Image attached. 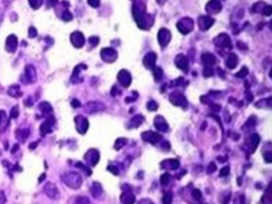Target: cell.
<instances>
[{"mask_svg":"<svg viewBox=\"0 0 272 204\" xmlns=\"http://www.w3.org/2000/svg\"><path fill=\"white\" fill-rule=\"evenodd\" d=\"M29 134H30L29 130L19 129L16 132V137L19 140L24 141V140H26L28 136H29Z\"/></svg>","mask_w":272,"mask_h":204,"instance_id":"32","label":"cell"},{"mask_svg":"<svg viewBox=\"0 0 272 204\" xmlns=\"http://www.w3.org/2000/svg\"><path fill=\"white\" fill-rule=\"evenodd\" d=\"M28 35L30 38H35L38 35V32L36 29L33 26H30L28 30Z\"/></svg>","mask_w":272,"mask_h":204,"instance_id":"47","label":"cell"},{"mask_svg":"<svg viewBox=\"0 0 272 204\" xmlns=\"http://www.w3.org/2000/svg\"><path fill=\"white\" fill-rule=\"evenodd\" d=\"M229 172H230V168L228 166H226V167H223L222 169L220 170V172H219V176H227L229 175Z\"/></svg>","mask_w":272,"mask_h":204,"instance_id":"48","label":"cell"},{"mask_svg":"<svg viewBox=\"0 0 272 204\" xmlns=\"http://www.w3.org/2000/svg\"><path fill=\"white\" fill-rule=\"evenodd\" d=\"M18 47V38L15 35L11 34L6 41V50L10 53H14Z\"/></svg>","mask_w":272,"mask_h":204,"instance_id":"12","label":"cell"},{"mask_svg":"<svg viewBox=\"0 0 272 204\" xmlns=\"http://www.w3.org/2000/svg\"><path fill=\"white\" fill-rule=\"evenodd\" d=\"M52 119H53V117L50 116V117H49V118L47 119V121H45L44 122L41 124V126H40V132H41V134H42V136H45L46 134H47V133H50V132H52L51 127L53 126V124H54V121H53Z\"/></svg>","mask_w":272,"mask_h":204,"instance_id":"17","label":"cell"},{"mask_svg":"<svg viewBox=\"0 0 272 204\" xmlns=\"http://www.w3.org/2000/svg\"><path fill=\"white\" fill-rule=\"evenodd\" d=\"M121 201L123 204H134L136 198L129 190H125L121 195Z\"/></svg>","mask_w":272,"mask_h":204,"instance_id":"22","label":"cell"},{"mask_svg":"<svg viewBox=\"0 0 272 204\" xmlns=\"http://www.w3.org/2000/svg\"><path fill=\"white\" fill-rule=\"evenodd\" d=\"M62 19L65 22H70L73 19V15L69 10H65L62 14Z\"/></svg>","mask_w":272,"mask_h":204,"instance_id":"37","label":"cell"},{"mask_svg":"<svg viewBox=\"0 0 272 204\" xmlns=\"http://www.w3.org/2000/svg\"><path fill=\"white\" fill-rule=\"evenodd\" d=\"M6 118H7L6 112H5L4 111L1 110V111H0V124L2 123V121H4V120H6Z\"/></svg>","mask_w":272,"mask_h":204,"instance_id":"57","label":"cell"},{"mask_svg":"<svg viewBox=\"0 0 272 204\" xmlns=\"http://www.w3.org/2000/svg\"><path fill=\"white\" fill-rule=\"evenodd\" d=\"M214 72H213V69L211 68L210 66H205L204 69V71H203V74L204 76L207 77V76H210L213 75Z\"/></svg>","mask_w":272,"mask_h":204,"instance_id":"43","label":"cell"},{"mask_svg":"<svg viewBox=\"0 0 272 204\" xmlns=\"http://www.w3.org/2000/svg\"><path fill=\"white\" fill-rule=\"evenodd\" d=\"M238 63V58L235 53H230L226 61V65L229 69H235Z\"/></svg>","mask_w":272,"mask_h":204,"instance_id":"29","label":"cell"},{"mask_svg":"<svg viewBox=\"0 0 272 204\" xmlns=\"http://www.w3.org/2000/svg\"><path fill=\"white\" fill-rule=\"evenodd\" d=\"M45 194L51 200H57L60 198V192L57 186L54 183L51 182H48V183L44 186L43 188Z\"/></svg>","mask_w":272,"mask_h":204,"instance_id":"2","label":"cell"},{"mask_svg":"<svg viewBox=\"0 0 272 204\" xmlns=\"http://www.w3.org/2000/svg\"><path fill=\"white\" fill-rule=\"evenodd\" d=\"M263 14L264 15L269 16L271 14V7L270 6H265L263 9Z\"/></svg>","mask_w":272,"mask_h":204,"instance_id":"52","label":"cell"},{"mask_svg":"<svg viewBox=\"0 0 272 204\" xmlns=\"http://www.w3.org/2000/svg\"><path fill=\"white\" fill-rule=\"evenodd\" d=\"M75 204H90V200L86 196H78L75 200Z\"/></svg>","mask_w":272,"mask_h":204,"instance_id":"36","label":"cell"},{"mask_svg":"<svg viewBox=\"0 0 272 204\" xmlns=\"http://www.w3.org/2000/svg\"><path fill=\"white\" fill-rule=\"evenodd\" d=\"M169 100H171L172 104L177 106L186 107L188 105V102H187L186 98H184V96L182 93L179 92H175L172 93L169 97Z\"/></svg>","mask_w":272,"mask_h":204,"instance_id":"8","label":"cell"},{"mask_svg":"<svg viewBox=\"0 0 272 204\" xmlns=\"http://www.w3.org/2000/svg\"><path fill=\"white\" fill-rule=\"evenodd\" d=\"M162 146H163V149H165V150H169L170 149V144H169V143H168V142H167V141H165V143H163V144H162Z\"/></svg>","mask_w":272,"mask_h":204,"instance_id":"59","label":"cell"},{"mask_svg":"<svg viewBox=\"0 0 272 204\" xmlns=\"http://www.w3.org/2000/svg\"><path fill=\"white\" fill-rule=\"evenodd\" d=\"M118 81H120V84L122 85L124 87H128L131 83L132 78H131L130 74L127 71V70H121L118 74L117 76Z\"/></svg>","mask_w":272,"mask_h":204,"instance_id":"13","label":"cell"},{"mask_svg":"<svg viewBox=\"0 0 272 204\" xmlns=\"http://www.w3.org/2000/svg\"><path fill=\"white\" fill-rule=\"evenodd\" d=\"M250 139H251V144H252V150L251 151H252V152H255V149L257 148V147L259 144V142H260V137L257 133H254V134L251 135Z\"/></svg>","mask_w":272,"mask_h":204,"instance_id":"31","label":"cell"},{"mask_svg":"<svg viewBox=\"0 0 272 204\" xmlns=\"http://www.w3.org/2000/svg\"><path fill=\"white\" fill-rule=\"evenodd\" d=\"M7 202V197L3 191H0V204H5Z\"/></svg>","mask_w":272,"mask_h":204,"instance_id":"54","label":"cell"},{"mask_svg":"<svg viewBox=\"0 0 272 204\" xmlns=\"http://www.w3.org/2000/svg\"><path fill=\"white\" fill-rule=\"evenodd\" d=\"M170 39H171V34L169 31L166 30L165 28L161 29L158 33V40L160 44L162 46H165L169 42Z\"/></svg>","mask_w":272,"mask_h":204,"instance_id":"14","label":"cell"},{"mask_svg":"<svg viewBox=\"0 0 272 204\" xmlns=\"http://www.w3.org/2000/svg\"><path fill=\"white\" fill-rule=\"evenodd\" d=\"M215 44L219 47H229L231 48V42L229 36L226 34H221L214 39Z\"/></svg>","mask_w":272,"mask_h":204,"instance_id":"10","label":"cell"},{"mask_svg":"<svg viewBox=\"0 0 272 204\" xmlns=\"http://www.w3.org/2000/svg\"><path fill=\"white\" fill-rule=\"evenodd\" d=\"M201 59H202L203 62L204 63V65H206V66H210V65H214L216 62V57L210 53H204L202 57H201Z\"/></svg>","mask_w":272,"mask_h":204,"instance_id":"25","label":"cell"},{"mask_svg":"<svg viewBox=\"0 0 272 204\" xmlns=\"http://www.w3.org/2000/svg\"><path fill=\"white\" fill-rule=\"evenodd\" d=\"M156 60V54L153 52H150L147 54L144 58V65L146 68L153 69L155 65V62Z\"/></svg>","mask_w":272,"mask_h":204,"instance_id":"20","label":"cell"},{"mask_svg":"<svg viewBox=\"0 0 272 204\" xmlns=\"http://www.w3.org/2000/svg\"><path fill=\"white\" fill-rule=\"evenodd\" d=\"M25 78L29 83H35L37 81V72L32 65H27L25 68Z\"/></svg>","mask_w":272,"mask_h":204,"instance_id":"11","label":"cell"},{"mask_svg":"<svg viewBox=\"0 0 272 204\" xmlns=\"http://www.w3.org/2000/svg\"><path fill=\"white\" fill-rule=\"evenodd\" d=\"M256 123V118L255 116H251L250 118L248 119V121H246V123L245 125L246 126V128H251L254 127V126L255 125Z\"/></svg>","mask_w":272,"mask_h":204,"instance_id":"41","label":"cell"},{"mask_svg":"<svg viewBox=\"0 0 272 204\" xmlns=\"http://www.w3.org/2000/svg\"><path fill=\"white\" fill-rule=\"evenodd\" d=\"M192 195L194 198V200H197V201H200L202 199V193L199 189H194L192 192Z\"/></svg>","mask_w":272,"mask_h":204,"instance_id":"40","label":"cell"},{"mask_svg":"<svg viewBox=\"0 0 272 204\" xmlns=\"http://www.w3.org/2000/svg\"><path fill=\"white\" fill-rule=\"evenodd\" d=\"M89 42L91 45H93V46H96L99 43V38L98 37H90L89 38Z\"/></svg>","mask_w":272,"mask_h":204,"instance_id":"51","label":"cell"},{"mask_svg":"<svg viewBox=\"0 0 272 204\" xmlns=\"http://www.w3.org/2000/svg\"><path fill=\"white\" fill-rule=\"evenodd\" d=\"M104 109V105L99 102H89L86 105V111L88 113H94L96 112Z\"/></svg>","mask_w":272,"mask_h":204,"instance_id":"19","label":"cell"},{"mask_svg":"<svg viewBox=\"0 0 272 204\" xmlns=\"http://www.w3.org/2000/svg\"><path fill=\"white\" fill-rule=\"evenodd\" d=\"M101 56L103 60L106 62H113L116 59L117 53L113 48H104L101 50Z\"/></svg>","mask_w":272,"mask_h":204,"instance_id":"9","label":"cell"},{"mask_svg":"<svg viewBox=\"0 0 272 204\" xmlns=\"http://www.w3.org/2000/svg\"><path fill=\"white\" fill-rule=\"evenodd\" d=\"M154 125L156 128V129H158L161 132H168L169 129L168 124L165 121L164 117H162L161 116H156V118L154 120Z\"/></svg>","mask_w":272,"mask_h":204,"instance_id":"15","label":"cell"},{"mask_svg":"<svg viewBox=\"0 0 272 204\" xmlns=\"http://www.w3.org/2000/svg\"><path fill=\"white\" fill-rule=\"evenodd\" d=\"M172 199H173V194L172 192L165 193L164 195L163 200H162V203L163 204H172Z\"/></svg>","mask_w":272,"mask_h":204,"instance_id":"34","label":"cell"},{"mask_svg":"<svg viewBox=\"0 0 272 204\" xmlns=\"http://www.w3.org/2000/svg\"><path fill=\"white\" fill-rule=\"evenodd\" d=\"M88 3L90 5L91 7H95V8L99 7V5H100V2L99 1H88Z\"/></svg>","mask_w":272,"mask_h":204,"instance_id":"56","label":"cell"},{"mask_svg":"<svg viewBox=\"0 0 272 204\" xmlns=\"http://www.w3.org/2000/svg\"><path fill=\"white\" fill-rule=\"evenodd\" d=\"M264 159H265V161L267 163H271L272 162V156H271V152H267L264 153Z\"/></svg>","mask_w":272,"mask_h":204,"instance_id":"53","label":"cell"},{"mask_svg":"<svg viewBox=\"0 0 272 204\" xmlns=\"http://www.w3.org/2000/svg\"><path fill=\"white\" fill-rule=\"evenodd\" d=\"M142 139L144 140V141L149 142L150 144H155L156 143H158L160 140L163 139V136L161 134H158L156 132H152V131H148V132H143L141 135Z\"/></svg>","mask_w":272,"mask_h":204,"instance_id":"6","label":"cell"},{"mask_svg":"<svg viewBox=\"0 0 272 204\" xmlns=\"http://www.w3.org/2000/svg\"><path fill=\"white\" fill-rule=\"evenodd\" d=\"M24 104H25L26 106H28V107H30L31 105H33V101H32V100H31V98H28L27 99L25 100V103H24Z\"/></svg>","mask_w":272,"mask_h":204,"instance_id":"58","label":"cell"},{"mask_svg":"<svg viewBox=\"0 0 272 204\" xmlns=\"http://www.w3.org/2000/svg\"><path fill=\"white\" fill-rule=\"evenodd\" d=\"M38 145V142H35V143H31L30 144V149H35Z\"/></svg>","mask_w":272,"mask_h":204,"instance_id":"60","label":"cell"},{"mask_svg":"<svg viewBox=\"0 0 272 204\" xmlns=\"http://www.w3.org/2000/svg\"><path fill=\"white\" fill-rule=\"evenodd\" d=\"M170 178H171V176H170L168 173H165L164 175H162L161 177V183L162 185H167L168 183H169L170 181Z\"/></svg>","mask_w":272,"mask_h":204,"instance_id":"39","label":"cell"},{"mask_svg":"<svg viewBox=\"0 0 272 204\" xmlns=\"http://www.w3.org/2000/svg\"><path fill=\"white\" fill-rule=\"evenodd\" d=\"M144 121V118L141 115H137V116H133V118L131 119L129 121V125L128 127L130 128H137V127H139L143 121Z\"/></svg>","mask_w":272,"mask_h":204,"instance_id":"27","label":"cell"},{"mask_svg":"<svg viewBox=\"0 0 272 204\" xmlns=\"http://www.w3.org/2000/svg\"><path fill=\"white\" fill-rule=\"evenodd\" d=\"M175 62H176V65L179 69H180V70H188V67H189V60L183 54H179V55L177 56V58H176V60H175Z\"/></svg>","mask_w":272,"mask_h":204,"instance_id":"21","label":"cell"},{"mask_svg":"<svg viewBox=\"0 0 272 204\" xmlns=\"http://www.w3.org/2000/svg\"><path fill=\"white\" fill-rule=\"evenodd\" d=\"M214 22V19L210 18L209 16H201L198 19V24L200 26V28L204 30H207L211 27Z\"/></svg>","mask_w":272,"mask_h":204,"instance_id":"16","label":"cell"},{"mask_svg":"<svg viewBox=\"0 0 272 204\" xmlns=\"http://www.w3.org/2000/svg\"><path fill=\"white\" fill-rule=\"evenodd\" d=\"M217 167L216 164L214 162L210 163V164L208 165V167H207V172L208 173H212V172H214L215 171H216Z\"/></svg>","mask_w":272,"mask_h":204,"instance_id":"50","label":"cell"},{"mask_svg":"<svg viewBox=\"0 0 272 204\" xmlns=\"http://www.w3.org/2000/svg\"><path fill=\"white\" fill-rule=\"evenodd\" d=\"M193 25H194V22L192 19L185 18L178 22L177 26L182 34H188L193 29Z\"/></svg>","mask_w":272,"mask_h":204,"instance_id":"4","label":"cell"},{"mask_svg":"<svg viewBox=\"0 0 272 204\" xmlns=\"http://www.w3.org/2000/svg\"><path fill=\"white\" fill-rule=\"evenodd\" d=\"M86 68H87V66L84 65V64H80V65H77V66L74 68V72H73L72 76H71V81H72L74 83L79 82V81H78V78H79L80 73L82 72V70H84V69H86Z\"/></svg>","mask_w":272,"mask_h":204,"instance_id":"26","label":"cell"},{"mask_svg":"<svg viewBox=\"0 0 272 204\" xmlns=\"http://www.w3.org/2000/svg\"><path fill=\"white\" fill-rule=\"evenodd\" d=\"M162 76H163V71H162L161 68H155V70H154V76H155L156 81H160L162 78Z\"/></svg>","mask_w":272,"mask_h":204,"instance_id":"38","label":"cell"},{"mask_svg":"<svg viewBox=\"0 0 272 204\" xmlns=\"http://www.w3.org/2000/svg\"><path fill=\"white\" fill-rule=\"evenodd\" d=\"M46 176H47V175L45 174H42V176H40V178H39V179H38V181H39V183H42V181L44 180V178H46Z\"/></svg>","mask_w":272,"mask_h":204,"instance_id":"61","label":"cell"},{"mask_svg":"<svg viewBox=\"0 0 272 204\" xmlns=\"http://www.w3.org/2000/svg\"><path fill=\"white\" fill-rule=\"evenodd\" d=\"M248 74V70H247V68L246 67H243L241 69L240 72H238L236 74H235V76H237V77H244L247 75Z\"/></svg>","mask_w":272,"mask_h":204,"instance_id":"45","label":"cell"},{"mask_svg":"<svg viewBox=\"0 0 272 204\" xmlns=\"http://www.w3.org/2000/svg\"><path fill=\"white\" fill-rule=\"evenodd\" d=\"M74 121L77 132L82 135L86 134V132H87L89 128L88 120L83 116L78 115L74 118Z\"/></svg>","mask_w":272,"mask_h":204,"instance_id":"3","label":"cell"},{"mask_svg":"<svg viewBox=\"0 0 272 204\" xmlns=\"http://www.w3.org/2000/svg\"><path fill=\"white\" fill-rule=\"evenodd\" d=\"M162 168L167 170H177L180 166L179 160L177 159H168L161 163Z\"/></svg>","mask_w":272,"mask_h":204,"instance_id":"18","label":"cell"},{"mask_svg":"<svg viewBox=\"0 0 272 204\" xmlns=\"http://www.w3.org/2000/svg\"><path fill=\"white\" fill-rule=\"evenodd\" d=\"M70 42L76 48H82L85 44V37L80 31H74L70 35Z\"/></svg>","mask_w":272,"mask_h":204,"instance_id":"5","label":"cell"},{"mask_svg":"<svg viewBox=\"0 0 272 204\" xmlns=\"http://www.w3.org/2000/svg\"><path fill=\"white\" fill-rule=\"evenodd\" d=\"M62 181L69 188L78 189L82 186V178L78 172H70L63 175Z\"/></svg>","mask_w":272,"mask_h":204,"instance_id":"1","label":"cell"},{"mask_svg":"<svg viewBox=\"0 0 272 204\" xmlns=\"http://www.w3.org/2000/svg\"><path fill=\"white\" fill-rule=\"evenodd\" d=\"M84 158H85V160H86V161L89 164L91 165V166H95L98 163V161H99L100 155H99V152H98V150L92 148L90 150H89L86 153Z\"/></svg>","mask_w":272,"mask_h":204,"instance_id":"7","label":"cell"},{"mask_svg":"<svg viewBox=\"0 0 272 204\" xmlns=\"http://www.w3.org/2000/svg\"><path fill=\"white\" fill-rule=\"evenodd\" d=\"M71 105H72L74 109H77V108H79V107L81 106V102L77 100V99H74V100L71 101Z\"/></svg>","mask_w":272,"mask_h":204,"instance_id":"55","label":"cell"},{"mask_svg":"<svg viewBox=\"0 0 272 204\" xmlns=\"http://www.w3.org/2000/svg\"><path fill=\"white\" fill-rule=\"evenodd\" d=\"M11 117L13 119H16L19 115V110L18 109V106L12 107L11 110Z\"/></svg>","mask_w":272,"mask_h":204,"instance_id":"44","label":"cell"},{"mask_svg":"<svg viewBox=\"0 0 272 204\" xmlns=\"http://www.w3.org/2000/svg\"><path fill=\"white\" fill-rule=\"evenodd\" d=\"M90 192L93 197L96 198V199L98 197H100L103 192L102 187H101V185L99 183H98V182H94V183L92 184V186H91Z\"/></svg>","mask_w":272,"mask_h":204,"instance_id":"24","label":"cell"},{"mask_svg":"<svg viewBox=\"0 0 272 204\" xmlns=\"http://www.w3.org/2000/svg\"><path fill=\"white\" fill-rule=\"evenodd\" d=\"M127 143V140L125 138H119L116 140L115 144H114V148L116 150H120L121 148H122Z\"/></svg>","mask_w":272,"mask_h":204,"instance_id":"33","label":"cell"},{"mask_svg":"<svg viewBox=\"0 0 272 204\" xmlns=\"http://www.w3.org/2000/svg\"><path fill=\"white\" fill-rule=\"evenodd\" d=\"M148 204H154V203H153V202H152L151 201H149V203H148Z\"/></svg>","mask_w":272,"mask_h":204,"instance_id":"62","label":"cell"},{"mask_svg":"<svg viewBox=\"0 0 272 204\" xmlns=\"http://www.w3.org/2000/svg\"><path fill=\"white\" fill-rule=\"evenodd\" d=\"M38 109L40 111L43 112V113H50L53 111V108H52L51 104L47 101H42L38 104Z\"/></svg>","mask_w":272,"mask_h":204,"instance_id":"30","label":"cell"},{"mask_svg":"<svg viewBox=\"0 0 272 204\" xmlns=\"http://www.w3.org/2000/svg\"><path fill=\"white\" fill-rule=\"evenodd\" d=\"M107 169L109 170V172H111V173H113V175H116V176H117V175L119 174L118 168H117L116 166H114V165H109L107 167Z\"/></svg>","mask_w":272,"mask_h":204,"instance_id":"49","label":"cell"},{"mask_svg":"<svg viewBox=\"0 0 272 204\" xmlns=\"http://www.w3.org/2000/svg\"><path fill=\"white\" fill-rule=\"evenodd\" d=\"M157 104L155 101H149L148 104H147V108L150 111H156V109H157Z\"/></svg>","mask_w":272,"mask_h":204,"instance_id":"46","label":"cell"},{"mask_svg":"<svg viewBox=\"0 0 272 204\" xmlns=\"http://www.w3.org/2000/svg\"><path fill=\"white\" fill-rule=\"evenodd\" d=\"M222 9V6H221L220 2H209L207 5V12H209L211 14H217L218 12H219Z\"/></svg>","mask_w":272,"mask_h":204,"instance_id":"23","label":"cell"},{"mask_svg":"<svg viewBox=\"0 0 272 204\" xmlns=\"http://www.w3.org/2000/svg\"><path fill=\"white\" fill-rule=\"evenodd\" d=\"M29 3L34 9H38L42 6V0H33V1H30Z\"/></svg>","mask_w":272,"mask_h":204,"instance_id":"42","label":"cell"},{"mask_svg":"<svg viewBox=\"0 0 272 204\" xmlns=\"http://www.w3.org/2000/svg\"><path fill=\"white\" fill-rule=\"evenodd\" d=\"M7 93L13 98H19L23 95V93L20 91V86L18 85H13V86H10L7 90Z\"/></svg>","mask_w":272,"mask_h":204,"instance_id":"28","label":"cell"},{"mask_svg":"<svg viewBox=\"0 0 272 204\" xmlns=\"http://www.w3.org/2000/svg\"><path fill=\"white\" fill-rule=\"evenodd\" d=\"M76 167L80 168V169H82V171H84V172H85L87 176H90V175L92 174V171H91L87 166L84 165L82 162H77V164H76Z\"/></svg>","mask_w":272,"mask_h":204,"instance_id":"35","label":"cell"}]
</instances>
